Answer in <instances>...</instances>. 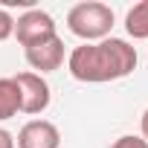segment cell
<instances>
[{"label":"cell","mask_w":148,"mask_h":148,"mask_svg":"<svg viewBox=\"0 0 148 148\" xmlns=\"http://www.w3.org/2000/svg\"><path fill=\"white\" fill-rule=\"evenodd\" d=\"M67 70L76 82H84V84L119 82L136 70V47H131L122 38H105L96 44H82L70 52Z\"/></svg>","instance_id":"cell-1"},{"label":"cell","mask_w":148,"mask_h":148,"mask_svg":"<svg viewBox=\"0 0 148 148\" xmlns=\"http://www.w3.org/2000/svg\"><path fill=\"white\" fill-rule=\"evenodd\" d=\"M67 29L84 44L105 41L110 38V29H113V9L108 3H99V0L76 3L67 12Z\"/></svg>","instance_id":"cell-2"},{"label":"cell","mask_w":148,"mask_h":148,"mask_svg":"<svg viewBox=\"0 0 148 148\" xmlns=\"http://www.w3.org/2000/svg\"><path fill=\"white\" fill-rule=\"evenodd\" d=\"M12 79L21 90V113L38 116L49 108L52 93H49V84L44 82V76H38V73H18Z\"/></svg>","instance_id":"cell-3"},{"label":"cell","mask_w":148,"mask_h":148,"mask_svg":"<svg viewBox=\"0 0 148 148\" xmlns=\"http://www.w3.org/2000/svg\"><path fill=\"white\" fill-rule=\"evenodd\" d=\"M52 35H55V21L44 9H26L15 21V38H18V44L23 49L32 47V44H38V41H47Z\"/></svg>","instance_id":"cell-4"},{"label":"cell","mask_w":148,"mask_h":148,"mask_svg":"<svg viewBox=\"0 0 148 148\" xmlns=\"http://www.w3.org/2000/svg\"><path fill=\"white\" fill-rule=\"evenodd\" d=\"M23 55H26V64L38 76H44V73H52V70H58L64 64V41L58 35H52L47 41H38V44L26 47Z\"/></svg>","instance_id":"cell-5"},{"label":"cell","mask_w":148,"mask_h":148,"mask_svg":"<svg viewBox=\"0 0 148 148\" xmlns=\"http://www.w3.org/2000/svg\"><path fill=\"white\" fill-rule=\"evenodd\" d=\"M18 148H58L61 145V134L49 119H29L15 139Z\"/></svg>","instance_id":"cell-6"},{"label":"cell","mask_w":148,"mask_h":148,"mask_svg":"<svg viewBox=\"0 0 148 148\" xmlns=\"http://www.w3.org/2000/svg\"><path fill=\"white\" fill-rule=\"evenodd\" d=\"M125 29L134 41H148V0L134 3L125 15Z\"/></svg>","instance_id":"cell-7"},{"label":"cell","mask_w":148,"mask_h":148,"mask_svg":"<svg viewBox=\"0 0 148 148\" xmlns=\"http://www.w3.org/2000/svg\"><path fill=\"white\" fill-rule=\"evenodd\" d=\"M21 113V90L15 79H0V122Z\"/></svg>","instance_id":"cell-8"},{"label":"cell","mask_w":148,"mask_h":148,"mask_svg":"<svg viewBox=\"0 0 148 148\" xmlns=\"http://www.w3.org/2000/svg\"><path fill=\"white\" fill-rule=\"evenodd\" d=\"M12 35H15V18H12L6 9H0V44L9 41Z\"/></svg>","instance_id":"cell-9"},{"label":"cell","mask_w":148,"mask_h":148,"mask_svg":"<svg viewBox=\"0 0 148 148\" xmlns=\"http://www.w3.org/2000/svg\"><path fill=\"white\" fill-rule=\"evenodd\" d=\"M110 148H148V142L142 136H136V134H122Z\"/></svg>","instance_id":"cell-10"},{"label":"cell","mask_w":148,"mask_h":148,"mask_svg":"<svg viewBox=\"0 0 148 148\" xmlns=\"http://www.w3.org/2000/svg\"><path fill=\"white\" fill-rule=\"evenodd\" d=\"M0 148H15V136L6 128H0Z\"/></svg>","instance_id":"cell-11"},{"label":"cell","mask_w":148,"mask_h":148,"mask_svg":"<svg viewBox=\"0 0 148 148\" xmlns=\"http://www.w3.org/2000/svg\"><path fill=\"white\" fill-rule=\"evenodd\" d=\"M139 131H142L139 136L148 142V108H145V113H142V119H139Z\"/></svg>","instance_id":"cell-12"}]
</instances>
